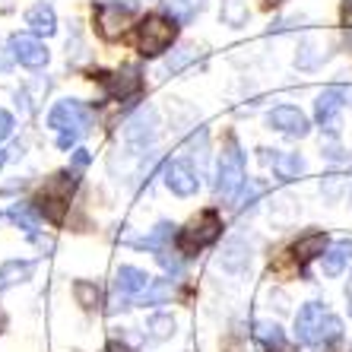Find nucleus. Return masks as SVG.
Wrapping results in <instances>:
<instances>
[{
    "label": "nucleus",
    "mask_w": 352,
    "mask_h": 352,
    "mask_svg": "<svg viewBox=\"0 0 352 352\" xmlns=\"http://www.w3.org/2000/svg\"><path fill=\"white\" fill-rule=\"evenodd\" d=\"M343 336V320L320 302H308L295 314V340L302 346H320Z\"/></svg>",
    "instance_id": "1"
},
{
    "label": "nucleus",
    "mask_w": 352,
    "mask_h": 352,
    "mask_svg": "<svg viewBox=\"0 0 352 352\" xmlns=\"http://www.w3.org/2000/svg\"><path fill=\"white\" fill-rule=\"evenodd\" d=\"M219 235H222L219 213H216V210H204L197 219H190L188 226L175 235V241H178L181 257H194L197 251H204L206 245H213Z\"/></svg>",
    "instance_id": "2"
},
{
    "label": "nucleus",
    "mask_w": 352,
    "mask_h": 352,
    "mask_svg": "<svg viewBox=\"0 0 352 352\" xmlns=\"http://www.w3.org/2000/svg\"><path fill=\"white\" fill-rule=\"evenodd\" d=\"M76 188V178L70 172H58L54 178H48V184L41 188V194L35 197V206H38V213L45 216L48 222L60 226L67 216V206H70V194Z\"/></svg>",
    "instance_id": "3"
},
{
    "label": "nucleus",
    "mask_w": 352,
    "mask_h": 352,
    "mask_svg": "<svg viewBox=\"0 0 352 352\" xmlns=\"http://www.w3.org/2000/svg\"><path fill=\"white\" fill-rule=\"evenodd\" d=\"M178 38V25L175 19H165V16H146L140 23V32H137V48L143 58H159L162 51L172 48V41Z\"/></svg>",
    "instance_id": "4"
},
{
    "label": "nucleus",
    "mask_w": 352,
    "mask_h": 352,
    "mask_svg": "<svg viewBox=\"0 0 352 352\" xmlns=\"http://www.w3.org/2000/svg\"><path fill=\"white\" fill-rule=\"evenodd\" d=\"M241 188H245V156L235 140H229V146L219 156V168H216V194L222 200H235Z\"/></svg>",
    "instance_id": "5"
},
{
    "label": "nucleus",
    "mask_w": 352,
    "mask_h": 352,
    "mask_svg": "<svg viewBox=\"0 0 352 352\" xmlns=\"http://www.w3.org/2000/svg\"><path fill=\"white\" fill-rule=\"evenodd\" d=\"M48 127L51 131H74V133H89L92 127V111L82 102H74V98H64V102H58V105L51 108L48 115Z\"/></svg>",
    "instance_id": "6"
},
{
    "label": "nucleus",
    "mask_w": 352,
    "mask_h": 352,
    "mask_svg": "<svg viewBox=\"0 0 352 352\" xmlns=\"http://www.w3.org/2000/svg\"><path fill=\"white\" fill-rule=\"evenodd\" d=\"M149 283H153V279L140 270V267H121V270L115 273V295H111V302H108V314H118V311H124V308H131L127 302H133Z\"/></svg>",
    "instance_id": "7"
},
{
    "label": "nucleus",
    "mask_w": 352,
    "mask_h": 352,
    "mask_svg": "<svg viewBox=\"0 0 352 352\" xmlns=\"http://www.w3.org/2000/svg\"><path fill=\"white\" fill-rule=\"evenodd\" d=\"M133 19V10L131 3H118V0H105V3H98L96 10V29L102 38L115 41L127 32V25Z\"/></svg>",
    "instance_id": "8"
},
{
    "label": "nucleus",
    "mask_w": 352,
    "mask_h": 352,
    "mask_svg": "<svg viewBox=\"0 0 352 352\" xmlns=\"http://www.w3.org/2000/svg\"><path fill=\"white\" fill-rule=\"evenodd\" d=\"M346 105V96L343 89H324L318 96V102H314V118H318V124L324 127L327 133H336L340 131V111H343Z\"/></svg>",
    "instance_id": "9"
},
{
    "label": "nucleus",
    "mask_w": 352,
    "mask_h": 352,
    "mask_svg": "<svg viewBox=\"0 0 352 352\" xmlns=\"http://www.w3.org/2000/svg\"><path fill=\"white\" fill-rule=\"evenodd\" d=\"M156 131H159V115H156V108H143L140 115H133L131 121H127V127H124V140H127L131 146L143 149L146 143H153Z\"/></svg>",
    "instance_id": "10"
},
{
    "label": "nucleus",
    "mask_w": 352,
    "mask_h": 352,
    "mask_svg": "<svg viewBox=\"0 0 352 352\" xmlns=\"http://www.w3.org/2000/svg\"><path fill=\"white\" fill-rule=\"evenodd\" d=\"M10 51H13V58H16L23 67H29V70L45 67L51 58L48 48H45L35 35H13V38H10Z\"/></svg>",
    "instance_id": "11"
},
{
    "label": "nucleus",
    "mask_w": 352,
    "mask_h": 352,
    "mask_svg": "<svg viewBox=\"0 0 352 352\" xmlns=\"http://www.w3.org/2000/svg\"><path fill=\"white\" fill-rule=\"evenodd\" d=\"M267 124H270L273 131H279V133H289V137H308V131H311L308 118H305L298 108H292V105L273 108L270 115H267Z\"/></svg>",
    "instance_id": "12"
},
{
    "label": "nucleus",
    "mask_w": 352,
    "mask_h": 352,
    "mask_svg": "<svg viewBox=\"0 0 352 352\" xmlns=\"http://www.w3.org/2000/svg\"><path fill=\"white\" fill-rule=\"evenodd\" d=\"M165 188L172 190L175 197H194L197 188H200V178H197V172L188 162L178 159V162L165 165Z\"/></svg>",
    "instance_id": "13"
},
{
    "label": "nucleus",
    "mask_w": 352,
    "mask_h": 352,
    "mask_svg": "<svg viewBox=\"0 0 352 352\" xmlns=\"http://www.w3.org/2000/svg\"><path fill=\"white\" fill-rule=\"evenodd\" d=\"M140 86H143V80H140V67H121L118 74L105 76V89L111 92L115 98H133L140 92Z\"/></svg>",
    "instance_id": "14"
},
{
    "label": "nucleus",
    "mask_w": 352,
    "mask_h": 352,
    "mask_svg": "<svg viewBox=\"0 0 352 352\" xmlns=\"http://www.w3.org/2000/svg\"><path fill=\"white\" fill-rule=\"evenodd\" d=\"M248 263H251V245H248L245 238H229L226 248H222L219 267L226 273H241V270H248Z\"/></svg>",
    "instance_id": "15"
},
{
    "label": "nucleus",
    "mask_w": 352,
    "mask_h": 352,
    "mask_svg": "<svg viewBox=\"0 0 352 352\" xmlns=\"http://www.w3.org/2000/svg\"><path fill=\"white\" fill-rule=\"evenodd\" d=\"M263 162H270L276 178H283V181H295L305 172V159L298 153H279V149H273V156H270V149H263Z\"/></svg>",
    "instance_id": "16"
},
{
    "label": "nucleus",
    "mask_w": 352,
    "mask_h": 352,
    "mask_svg": "<svg viewBox=\"0 0 352 352\" xmlns=\"http://www.w3.org/2000/svg\"><path fill=\"white\" fill-rule=\"evenodd\" d=\"M32 276H35V261H19V257L3 261L0 263V292H7L13 286H23Z\"/></svg>",
    "instance_id": "17"
},
{
    "label": "nucleus",
    "mask_w": 352,
    "mask_h": 352,
    "mask_svg": "<svg viewBox=\"0 0 352 352\" xmlns=\"http://www.w3.org/2000/svg\"><path fill=\"white\" fill-rule=\"evenodd\" d=\"M324 251H327V235H324V232H311V235L298 238L292 245V257L302 270L314 261V257H324Z\"/></svg>",
    "instance_id": "18"
},
{
    "label": "nucleus",
    "mask_w": 352,
    "mask_h": 352,
    "mask_svg": "<svg viewBox=\"0 0 352 352\" xmlns=\"http://www.w3.org/2000/svg\"><path fill=\"white\" fill-rule=\"evenodd\" d=\"M25 25L32 29L35 35H54L58 32V13H54V7L51 3H35V7H29V13H25Z\"/></svg>",
    "instance_id": "19"
},
{
    "label": "nucleus",
    "mask_w": 352,
    "mask_h": 352,
    "mask_svg": "<svg viewBox=\"0 0 352 352\" xmlns=\"http://www.w3.org/2000/svg\"><path fill=\"white\" fill-rule=\"evenodd\" d=\"M172 295H175V283L172 279H153L143 292L133 298V305H140V308H153V305H165V302H172Z\"/></svg>",
    "instance_id": "20"
},
{
    "label": "nucleus",
    "mask_w": 352,
    "mask_h": 352,
    "mask_svg": "<svg viewBox=\"0 0 352 352\" xmlns=\"http://www.w3.org/2000/svg\"><path fill=\"white\" fill-rule=\"evenodd\" d=\"M7 216L16 229L25 232V235H35V232L41 229V213H38V206L35 204H13Z\"/></svg>",
    "instance_id": "21"
},
{
    "label": "nucleus",
    "mask_w": 352,
    "mask_h": 352,
    "mask_svg": "<svg viewBox=\"0 0 352 352\" xmlns=\"http://www.w3.org/2000/svg\"><path fill=\"white\" fill-rule=\"evenodd\" d=\"M175 235H178V232H175V222L162 219V222H159V226H156V229L149 232V235H143V238H140V241H133V245H137V248H143V251H156V254H159L162 248H168V245H172V238H175Z\"/></svg>",
    "instance_id": "22"
},
{
    "label": "nucleus",
    "mask_w": 352,
    "mask_h": 352,
    "mask_svg": "<svg viewBox=\"0 0 352 352\" xmlns=\"http://www.w3.org/2000/svg\"><path fill=\"white\" fill-rule=\"evenodd\" d=\"M352 261V241H340V245L327 248L320 263H324V273L327 276H336V273H343V267Z\"/></svg>",
    "instance_id": "23"
},
{
    "label": "nucleus",
    "mask_w": 352,
    "mask_h": 352,
    "mask_svg": "<svg viewBox=\"0 0 352 352\" xmlns=\"http://www.w3.org/2000/svg\"><path fill=\"white\" fill-rule=\"evenodd\" d=\"M219 19H222V25H229V29H241V25H248V19H251V10H248V3H241V0H222Z\"/></svg>",
    "instance_id": "24"
},
{
    "label": "nucleus",
    "mask_w": 352,
    "mask_h": 352,
    "mask_svg": "<svg viewBox=\"0 0 352 352\" xmlns=\"http://www.w3.org/2000/svg\"><path fill=\"white\" fill-rule=\"evenodd\" d=\"M74 295H76V305H82L86 311H96L98 305H102V289H98L92 279H76Z\"/></svg>",
    "instance_id": "25"
},
{
    "label": "nucleus",
    "mask_w": 352,
    "mask_h": 352,
    "mask_svg": "<svg viewBox=\"0 0 352 352\" xmlns=\"http://www.w3.org/2000/svg\"><path fill=\"white\" fill-rule=\"evenodd\" d=\"M324 58H327V54L320 51L318 41L308 38V41H302V48L295 54V67H298V70H314V67L324 64Z\"/></svg>",
    "instance_id": "26"
},
{
    "label": "nucleus",
    "mask_w": 352,
    "mask_h": 352,
    "mask_svg": "<svg viewBox=\"0 0 352 352\" xmlns=\"http://www.w3.org/2000/svg\"><path fill=\"white\" fill-rule=\"evenodd\" d=\"M165 10L172 13L175 23H190L204 10V0H165Z\"/></svg>",
    "instance_id": "27"
},
{
    "label": "nucleus",
    "mask_w": 352,
    "mask_h": 352,
    "mask_svg": "<svg viewBox=\"0 0 352 352\" xmlns=\"http://www.w3.org/2000/svg\"><path fill=\"white\" fill-rule=\"evenodd\" d=\"M254 340L273 352L276 346H283V330H279V324H273V320H257L254 324Z\"/></svg>",
    "instance_id": "28"
},
{
    "label": "nucleus",
    "mask_w": 352,
    "mask_h": 352,
    "mask_svg": "<svg viewBox=\"0 0 352 352\" xmlns=\"http://www.w3.org/2000/svg\"><path fill=\"white\" fill-rule=\"evenodd\" d=\"M197 58H200V48H194V45H184V48H178L172 58L165 60V70H168V74H178V70H184V67H188L190 60H197Z\"/></svg>",
    "instance_id": "29"
},
{
    "label": "nucleus",
    "mask_w": 352,
    "mask_h": 352,
    "mask_svg": "<svg viewBox=\"0 0 352 352\" xmlns=\"http://www.w3.org/2000/svg\"><path fill=\"white\" fill-rule=\"evenodd\" d=\"M172 333H175L172 314H153V318H149V336H153V340H168Z\"/></svg>",
    "instance_id": "30"
},
{
    "label": "nucleus",
    "mask_w": 352,
    "mask_h": 352,
    "mask_svg": "<svg viewBox=\"0 0 352 352\" xmlns=\"http://www.w3.org/2000/svg\"><path fill=\"white\" fill-rule=\"evenodd\" d=\"M181 251H172V248H162V251H159V263H162L165 270L172 273V276H181Z\"/></svg>",
    "instance_id": "31"
},
{
    "label": "nucleus",
    "mask_w": 352,
    "mask_h": 352,
    "mask_svg": "<svg viewBox=\"0 0 352 352\" xmlns=\"http://www.w3.org/2000/svg\"><path fill=\"white\" fill-rule=\"evenodd\" d=\"M10 133H13V115L0 108V140H7Z\"/></svg>",
    "instance_id": "32"
},
{
    "label": "nucleus",
    "mask_w": 352,
    "mask_h": 352,
    "mask_svg": "<svg viewBox=\"0 0 352 352\" xmlns=\"http://www.w3.org/2000/svg\"><path fill=\"white\" fill-rule=\"evenodd\" d=\"M320 156L330 159V162H343V149L336 146V143H327V146L320 149Z\"/></svg>",
    "instance_id": "33"
},
{
    "label": "nucleus",
    "mask_w": 352,
    "mask_h": 352,
    "mask_svg": "<svg viewBox=\"0 0 352 352\" xmlns=\"http://www.w3.org/2000/svg\"><path fill=\"white\" fill-rule=\"evenodd\" d=\"M76 140H80V133H74V131H60L58 133V146L60 149H70L76 143Z\"/></svg>",
    "instance_id": "34"
},
{
    "label": "nucleus",
    "mask_w": 352,
    "mask_h": 352,
    "mask_svg": "<svg viewBox=\"0 0 352 352\" xmlns=\"http://www.w3.org/2000/svg\"><path fill=\"white\" fill-rule=\"evenodd\" d=\"M74 165H76V168H86V165H89V153H86V149H76V153H74Z\"/></svg>",
    "instance_id": "35"
},
{
    "label": "nucleus",
    "mask_w": 352,
    "mask_h": 352,
    "mask_svg": "<svg viewBox=\"0 0 352 352\" xmlns=\"http://www.w3.org/2000/svg\"><path fill=\"white\" fill-rule=\"evenodd\" d=\"M105 352H133L127 343H121V340H111V343L105 346Z\"/></svg>",
    "instance_id": "36"
},
{
    "label": "nucleus",
    "mask_w": 352,
    "mask_h": 352,
    "mask_svg": "<svg viewBox=\"0 0 352 352\" xmlns=\"http://www.w3.org/2000/svg\"><path fill=\"white\" fill-rule=\"evenodd\" d=\"M343 23L352 25V0H346V3H343Z\"/></svg>",
    "instance_id": "37"
},
{
    "label": "nucleus",
    "mask_w": 352,
    "mask_h": 352,
    "mask_svg": "<svg viewBox=\"0 0 352 352\" xmlns=\"http://www.w3.org/2000/svg\"><path fill=\"white\" fill-rule=\"evenodd\" d=\"M7 324H10V320H7V314L0 311V333H3V330H7Z\"/></svg>",
    "instance_id": "38"
},
{
    "label": "nucleus",
    "mask_w": 352,
    "mask_h": 352,
    "mask_svg": "<svg viewBox=\"0 0 352 352\" xmlns=\"http://www.w3.org/2000/svg\"><path fill=\"white\" fill-rule=\"evenodd\" d=\"M3 162H7V153H3V149H0V168H3Z\"/></svg>",
    "instance_id": "39"
},
{
    "label": "nucleus",
    "mask_w": 352,
    "mask_h": 352,
    "mask_svg": "<svg viewBox=\"0 0 352 352\" xmlns=\"http://www.w3.org/2000/svg\"><path fill=\"white\" fill-rule=\"evenodd\" d=\"M270 3H283V0H270Z\"/></svg>",
    "instance_id": "40"
},
{
    "label": "nucleus",
    "mask_w": 352,
    "mask_h": 352,
    "mask_svg": "<svg viewBox=\"0 0 352 352\" xmlns=\"http://www.w3.org/2000/svg\"><path fill=\"white\" fill-rule=\"evenodd\" d=\"M349 314H352V302H349Z\"/></svg>",
    "instance_id": "41"
}]
</instances>
